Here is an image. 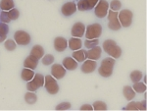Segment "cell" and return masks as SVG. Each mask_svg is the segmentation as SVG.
Masks as SVG:
<instances>
[{
  "instance_id": "cell-35",
  "label": "cell",
  "mask_w": 147,
  "mask_h": 111,
  "mask_svg": "<svg viewBox=\"0 0 147 111\" xmlns=\"http://www.w3.org/2000/svg\"><path fill=\"white\" fill-rule=\"evenodd\" d=\"M8 32H9V26H8V24L0 22V35L6 39Z\"/></svg>"
},
{
  "instance_id": "cell-39",
  "label": "cell",
  "mask_w": 147,
  "mask_h": 111,
  "mask_svg": "<svg viewBox=\"0 0 147 111\" xmlns=\"http://www.w3.org/2000/svg\"><path fill=\"white\" fill-rule=\"evenodd\" d=\"M86 1H87V3H88V5H89V8L93 9L99 0H86Z\"/></svg>"
},
{
  "instance_id": "cell-21",
  "label": "cell",
  "mask_w": 147,
  "mask_h": 111,
  "mask_svg": "<svg viewBox=\"0 0 147 111\" xmlns=\"http://www.w3.org/2000/svg\"><path fill=\"white\" fill-rule=\"evenodd\" d=\"M123 94H124L125 99L130 101V100H132L134 97H136V93L134 91V89H132L131 87L125 86V87H124V89H123Z\"/></svg>"
},
{
  "instance_id": "cell-29",
  "label": "cell",
  "mask_w": 147,
  "mask_h": 111,
  "mask_svg": "<svg viewBox=\"0 0 147 111\" xmlns=\"http://www.w3.org/2000/svg\"><path fill=\"white\" fill-rule=\"evenodd\" d=\"M54 56L52 54H44L43 57L41 58V62L43 65L45 66H49V65H52L54 63Z\"/></svg>"
},
{
  "instance_id": "cell-40",
  "label": "cell",
  "mask_w": 147,
  "mask_h": 111,
  "mask_svg": "<svg viewBox=\"0 0 147 111\" xmlns=\"http://www.w3.org/2000/svg\"><path fill=\"white\" fill-rule=\"evenodd\" d=\"M80 110L91 111V110H93V107H92V105H90V104H84V105L80 106Z\"/></svg>"
},
{
  "instance_id": "cell-41",
  "label": "cell",
  "mask_w": 147,
  "mask_h": 111,
  "mask_svg": "<svg viewBox=\"0 0 147 111\" xmlns=\"http://www.w3.org/2000/svg\"><path fill=\"white\" fill-rule=\"evenodd\" d=\"M6 41L5 37H3L1 35H0V43H1V42H3V41Z\"/></svg>"
},
{
  "instance_id": "cell-33",
  "label": "cell",
  "mask_w": 147,
  "mask_h": 111,
  "mask_svg": "<svg viewBox=\"0 0 147 111\" xmlns=\"http://www.w3.org/2000/svg\"><path fill=\"white\" fill-rule=\"evenodd\" d=\"M92 107H93L94 110H107V104H106L104 101H95V102L92 104Z\"/></svg>"
},
{
  "instance_id": "cell-37",
  "label": "cell",
  "mask_w": 147,
  "mask_h": 111,
  "mask_svg": "<svg viewBox=\"0 0 147 111\" xmlns=\"http://www.w3.org/2000/svg\"><path fill=\"white\" fill-rule=\"evenodd\" d=\"M72 107L70 102H62V103H59L58 105L55 107L56 110H68Z\"/></svg>"
},
{
  "instance_id": "cell-20",
  "label": "cell",
  "mask_w": 147,
  "mask_h": 111,
  "mask_svg": "<svg viewBox=\"0 0 147 111\" xmlns=\"http://www.w3.org/2000/svg\"><path fill=\"white\" fill-rule=\"evenodd\" d=\"M73 58L79 62H84V61L86 59V50H84V49H79V50H75L73 52Z\"/></svg>"
},
{
  "instance_id": "cell-30",
  "label": "cell",
  "mask_w": 147,
  "mask_h": 111,
  "mask_svg": "<svg viewBox=\"0 0 147 111\" xmlns=\"http://www.w3.org/2000/svg\"><path fill=\"white\" fill-rule=\"evenodd\" d=\"M77 9L79 11H87V10H90L89 8V5L87 3L86 0H80L77 4Z\"/></svg>"
},
{
  "instance_id": "cell-32",
  "label": "cell",
  "mask_w": 147,
  "mask_h": 111,
  "mask_svg": "<svg viewBox=\"0 0 147 111\" xmlns=\"http://www.w3.org/2000/svg\"><path fill=\"white\" fill-rule=\"evenodd\" d=\"M109 7H110V10L112 11H116V12H119L120 9L122 8V3H121L120 0H112L109 4Z\"/></svg>"
},
{
  "instance_id": "cell-22",
  "label": "cell",
  "mask_w": 147,
  "mask_h": 111,
  "mask_svg": "<svg viewBox=\"0 0 147 111\" xmlns=\"http://www.w3.org/2000/svg\"><path fill=\"white\" fill-rule=\"evenodd\" d=\"M34 74L35 73L34 72V70L28 69V68H24L23 71L21 72V78H22V80H24V81L28 82L34 79Z\"/></svg>"
},
{
  "instance_id": "cell-15",
  "label": "cell",
  "mask_w": 147,
  "mask_h": 111,
  "mask_svg": "<svg viewBox=\"0 0 147 111\" xmlns=\"http://www.w3.org/2000/svg\"><path fill=\"white\" fill-rule=\"evenodd\" d=\"M125 110H146L145 101H131L125 107Z\"/></svg>"
},
{
  "instance_id": "cell-38",
  "label": "cell",
  "mask_w": 147,
  "mask_h": 111,
  "mask_svg": "<svg viewBox=\"0 0 147 111\" xmlns=\"http://www.w3.org/2000/svg\"><path fill=\"white\" fill-rule=\"evenodd\" d=\"M27 89L28 91H34H34H36L38 89V87L32 82V80H30V81L27 82Z\"/></svg>"
},
{
  "instance_id": "cell-34",
  "label": "cell",
  "mask_w": 147,
  "mask_h": 111,
  "mask_svg": "<svg viewBox=\"0 0 147 111\" xmlns=\"http://www.w3.org/2000/svg\"><path fill=\"white\" fill-rule=\"evenodd\" d=\"M99 44L98 39H85L84 41V46L85 48H93L94 46H97Z\"/></svg>"
},
{
  "instance_id": "cell-7",
  "label": "cell",
  "mask_w": 147,
  "mask_h": 111,
  "mask_svg": "<svg viewBox=\"0 0 147 111\" xmlns=\"http://www.w3.org/2000/svg\"><path fill=\"white\" fill-rule=\"evenodd\" d=\"M108 28L112 30H119L122 26L118 18V12L109 10L108 11Z\"/></svg>"
},
{
  "instance_id": "cell-3",
  "label": "cell",
  "mask_w": 147,
  "mask_h": 111,
  "mask_svg": "<svg viewBox=\"0 0 147 111\" xmlns=\"http://www.w3.org/2000/svg\"><path fill=\"white\" fill-rule=\"evenodd\" d=\"M102 35V26L100 24H92V25H88L85 28L84 35L86 39H99Z\"/></svg>"
},
{
  "instance_id": "cell-2",
  "label": "cell",
  "mask_w": 147,
  "mask_h": 111,
  "mask_svg": "<svg viewBox=\"0 0 147 111\" xmlns=\"http://www.w3.org/2000/svg\"><path fill=\"white\" fill-rule=\"evenodd\" d=\"M116 64V59L113 57H107L103 59L101 62L100 67L98 68L99 75L104 78H109L112 76L114 66Z\"/></svg>"
},
{
  "instance_id": "cell-17",
  "label": "cell",
  "mask_w": 147,
  "mask_h": 111,
  "mask_svg": "<svg viewBox=\"0 0 147 111\" xmlns=\"http://www.w3.org/2000/svg\"><path fill=\"white\" fill-rule=\"evenodd\" d=\"M38 61H39L38 59L35 58L34 56L30 55V56H28V57L25 59V61H24V66H25V68H28V69L35 70L37 68Z\"/></svg>"
},
{
  "instance_id": "cell-5",
  "label": "cell",
  "mask_w": 147,
  "mask_h": 111,
  "mask_svg": "<svg viewBox=\"0 0 147 111\" xmlns=\"http://www.w3.org/2000/svg\"><path fill=\"white\" fill-rule=\"evenodd\" d=\"M44 87H45L47 93L52 95H55L59 91V85L57 83V80L51 75H47L45 76L44 80Z\"/></svg>"
},
{
  "instance_id": "cell-19",
  "label": "cell",
  "mask_w": 147,
  "mask_h": 111,
  "mask_svg": "<svg viewBox=\"0 0 147 111\" xmlns=\"http://www.w3.org/2000/svg\"><path fill=\"white\" fill-rule=\"evenodd\" d=\"M44 54H45V53H44V48L41 45H39V44L34 45L32 48V50H30V55L34 56V57L37 58L38 60L43 57Z\"/></svg>"
},
{
  "instance_id": "cell-8",
  "label": "cell",
  "mask_w": 147,
  "mask_h": 111,
  "mask_svg": "<svg viewBox=\"0 0 147 111\" xmlns=\"http://www.w3.org/2000/svg\"><path fill=\"white\" fill-rule=\"evenodd\" d=\"M109 11V3L106 0H99L97 4L94 7V13L96 17L98 18H104L107 16Z\"/></svg>"
},
{
  "instance_id": "cell-11",
  "label": "cell",
  "mask_w": 147,
  "mask_h": 111,
  "mask_svg": "<svg viewBox=\"0 0 147 111\" xmlns=\"http://www.w3.org/2000/svg\"><path fill=\"white\" fill-rule=\"evenodd\" d=\"M77 10H78L77 4H76L75 2H73V1L67 2V3L64 4L62 6V8H61V13H62L65 17H70L73 14H75Z\"/></svg>"
},
{
  "instance_id": "cell-25",
  "label": "cell",
  "mask_w": 147,
  "mask_h": 111,
  "mask_svg": "<svg viewBox=\"0 0 147 111\" xmlns=\"http://www.w3.org/2000/svg\"><path fill=\"white\" fill-rule=\"evenodd\" d=\"M134 89V91L137 93H143L146 91V85L141 81L134 83V87H131Z\"/></svg>"
},
{
  "instance_id": "cell-36",
  "label": "cell",
  "mask_w": 147,
  "mask_h": 111,
  "mask_svg": "<svg viewBox=\"0 0 147 111\" xmlns=\"http://www.w3.org/2000/svg\"><path fill=\"white\" fill-rule=\"evenodd\" d=\"M0 22L6 23V24H9L11 22L10 18H9V15H8V12L7 11H1V13H0Z\"/></svg>"
},
{
  "instance_id": "cell-6",
  "label": "cell",
  "mask_w": 147,
  "mask_h": 111,
  "mask_svg": "<svg viewBox=\"0 0 147 111\" xmlns=\"http://www.w3.org/2000/svg\"><path fill=\"white\" fill-rule=\"evenodd\" d=\"M14 41L18 45H28L32 41V37L28 32L25 30H17L14 34Z\"/></svg>"
},
{
  "instance_id": "cell-31",
  "label": "cell",
  "mask_w": 147,
  "mask_h": 111,
  "mask_svg": "<svg viewBox=\"0 0 147 111\" xmlns=\"http://www.w3.org/2000/svg\"><path fill=\"white\" fill-rule=\"evenodd\" d=\"M7 12H8L9 18H10L11 21H16V20H18L19 17H20V11H19L18 9H16L15 7Z\"/></svg>"
},
{
  "instance_id": "cell-13",
  "label": "cell",
  "mask_w": 147,
  "mask_h": 111,
  "mask_svg": "<svg viewBox=\"0 0 147 111\" xmlns=\"http://www.w3.org/2000/svg\"><path fill=\"white\" fill-rule=\"evenodd\" d=\"M68 47V41L63 37H57L54 39V49L58 52H63Z\"/></svg>"
},
{
  "instance_id": "cell-12",
  "label": "cell",
  "mask_w": 147,
  "mask_h": 111,
  "mask_svg": "<svg viewBox=\"0 0 147 111\" xmlns=\"http://www.w3.org/2000/svg\"><path fill=\"white\" fill-rule=\"evenodd\" d=\"M97 67V63L95 60H90V59H85L84 61V64L80 67V70H82V73L84 74H90V73L94 72Z\"/></svg>"
},
{
  "instance_id": "cell-24",
  "label": "cell",
  "mask_w": 147,
  "mask_h": 111,
  "mask_svg": "<svg viewBox=\"0 0 147 111\" xmlns=\"http://www.w3.org/2000/svg\"><path fill=\"white\" fill-rule=\"evenodd\" d=\"M25 101L28 104H34L37 101V96L34 91H28L25 94Z\"/></svg>"
},
{
  "instance_id": "cell-27",
  "label": "cell",
  "mask_w": 147,
  "mask_h": 111,
  "mask_svg": "<svg viewBox=\"0 0 147 111\" xmlns=\"http://www.w3.org/2000/svg\"><path fill=\"white\" fill-rule=\"evenodd\" d=\"M44 80H45V77L42 74H34L32 82H34L39 89V88H41V87H44Z\"/></svg>"
},
{
  "instance_id": "cell-28",
  "label": "cell",
  "mask_w": 147,
  "mask_h": 111,
  "mask_svg": "<svg viewBox=\"0 0 147 111\" xmlns=\"http://www.w3.org/2000/svg\"><path fill=\"white\" fill-rule=\"evenodd\" d=\"M4 47H5L6 50H8V51H14L17 48V43H16V41H13V39H6V41H4Z\"/></svg>"
},
{
  "instance_id": "cell-16",
  "label": "cell",
  "mask_w": 147,
  "mask_h": 111,
  "mask_svg": "<svg viewBox=\"0 0 147 111\" xmlns=\"http://www.w3.org/2000/svg\"><path fill=\"white\" fill-rule=\"evenodd\" d=\"M63 67L68 71H74L78 68V62L73 57H65L63 59Z\"/></svg>"
},
{
  "instance_id": "cell-23",
  "label": "cell",
  "mask_w": 147,
  "mask_h": 111,
  "mask_svg": "<svg viewBox=\"0 0 147 111\" xmlns=\"http://www.w3.org/2000/svg\"><path fill=\"white\" fill-rule=\"evenodd\" d=\"M15 7L13 0H1L0 1V9L2 11H9Z\"/></svg>"
},
{
  "instance_id": "cell-1",
  "label": "cell",
  "mask_w": 147,
  "mask_h": 111,
  "mask_svg": "<svg viewBox=\"0 0 147 111\" xmlns=\"http://www.w3.org/2000/svg\"><path fill=\"white\" fill-rule=\"evenodd\" d=\"M102 48L111 57L115 59L120 58L121 55H122V48L113 39H107V41H104L103 44H102Z\"/></svg>"
},
{
  "instance_id": "cell-9",
  "label": "cell",
  "mask_w": 147,
  "mask_h": 111,
  "mask_svg": "<svg viewBox=\"0 0 147 111\" xmlns=\"http://www.w3.org/2000/svg\"><path fill=\"white\" fill-rule=\"evenodd\" d=\"M67 70L61 64H52L51 66V76L54 77L56 80H61L65 77Z\"/></svg>"
},
{
  "instance_id": "cell-18",
  "label": "cell",
  "mask_w": 147,
  "mask_h": 111,
  "mask_svg": "<svg viewBox=\"0 0 147 111\" xmlns=\"http://www.w3.org/2000/svg\"><path fill=\"white\" fill-rule=\"evenodd\" d=\"M68 46L70 47V49L73 51L79 50V49L82 48V39H79V37H73L68 41Z\"/></svg>"
},
{
  "instance_id": "cell-14",
  "label": "cell",
  "mask_w": 147,
  "mask_h": 111,
  "mask_svg": "<svg viewBox=\"0 0 147 111\" xmlns=\"http://www.w3.org/2000/svg\"><path fill=\"white\" fill-rule=\"evenodd\" d=\"M102 53V47L100 46H94L93 48H90L86 51V58L90 60H98L101 57Z\"/></svg>"
},
{
  "instance_id": "cell-4",
  "label": "cell",
  "mask_w": 147,
  "mask_h": 111,
  "mask_svg": "<svg viewBox=\"0 0 147 111\" xmlns=\"http://www.w3.org/2000/svg\"><path fill=\"white\" fill-rule=\"evenodd\" d=\"M118 18L121 23V26L124 28H129L132 24L134 20V13L129 9H123L118 12Z\"/></svg>"
},
{
  "instance_id": "cell-26",
  "label": "cell",
  "mask_w": 147,
  "mask_h": 111,
  "mask_svg": "<svg viewBox=\"0 0 147 111\" xmlns=\"http://www.w3.org/2000/svg\"><path fill=\"white\" fill-rule=\"evenodd\" d=\"M142 77H143V74H142L141 71L139 70H134L130 73L129 75V78H130V81L132 83H136V82H139L141 81Z\"/></svg>"
},
{
  "instance_id": "cell-10",
  "label": "cell",
  "mask_w": 147,
  "mask_h": 111,
  "mask_svg": "<svg viewBox=\"0 0 147 111\" xmlns=\"http://www.w3.org/2000/svg\"><path fill=\"white\" fill-rule=\"evenodd\" d=\"M85 26L84 24H82V22H78L76 24H74V26L72 27V30H71V34L74 37H82L84 35L85 32Z\"/></svg>"
}]
</instances>
